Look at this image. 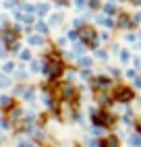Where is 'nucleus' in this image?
<instances>
[{
	"label": "nucleus",
	"mask_w": 141,
	"mask_h": 147,
	"mask_svg": "<svg viewBox=\"0 0 141 147\" xmlns=\"http://www.w3.org/2000/svg\"><path fill=\"white\" fill-rule=\"evenodd\" d=\"M139 129H141V124H139Z\"/></svg>",
	"instance_id": "4"
},
{
	"label": "nucleus",
	"mask_w": 141,
	"mask_h": 147,
	"mask_svg": "<svg viewBox=\"0 0 141 147\" xmlns=\"http://www.w3.org/2000/svg\"><path fill=\"white\" fill-rule=\"evenodd\" d=\"M131 97H133V91H129V89H120V93H116V100H120V102H127Z\"/></svg>",
	"instance_id": "3"
},
{
	"label": "nucleus",
	"mask_w": 141,
	"mask_h": 147,
	"mask_svg": "<svg viewBox=\"0 0 141 147\" xmlns=\"http://www.w3.org/2000/svg\"><path fill=\"white\" fill-rule=\"evenodd\" d=\"M96 122H98V124L102 122L104 126H110V122H112V116H108V114H104V112H100V114H96Z\"/></svg>",
	"instance_id": "2"
},
{
	"label": "nucleus",
	"mask_w": 141,
	"mask_h": 147,
	"mask_svg": "<svg viewBox=\"0 0 141 147\" xmlns=\"http://www.w3.org/2000/svg\"><path fill=\"white\" fill-rule=\"evenodd\" d=\"M60 71H62L60 62H52V64H48V66H46V73H48V77H52V79L60 75Z\"/></svg>",
	"instance_id": "1"
}]
</instances>
